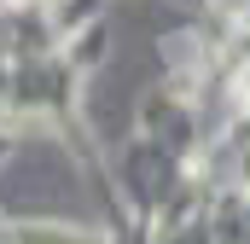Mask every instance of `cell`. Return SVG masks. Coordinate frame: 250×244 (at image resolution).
Returning a JSON list of instances; mask_svg holds the SVG:
<instances>
[{
    "mask_svg": "<svg viewBox=\"0 0 250 244\" xmlns=\"http://www.w3.org/2000/svg\"><path fill=\"white\" fill-rule=\"evenodd\" d=\"M6 244H99L87 233H70V227H12Z\"/></svg>",
    "mask_w": 250,
    "mask_h": 244,
    "instance_id": "obj_1",
    "label": "cell"
}]
</instances>
